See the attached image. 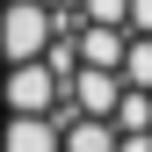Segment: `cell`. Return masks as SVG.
Wrapping results in <instances>:
<instances>
[{
    "label": "cell",
    "mask_w": 152,
    "mask_h": 152,
    "mask_svg": "<svg viewBox=\"0 0 152 152\" xmlns=\"http://www.w3.org/2000/svg\"><path fill=\"white\" fill-rule=\"evenodd\" d=\"M0 152H152V0H0Z\"/></svg>",
    "instance_id": "cell-1"
}]
</instances>
